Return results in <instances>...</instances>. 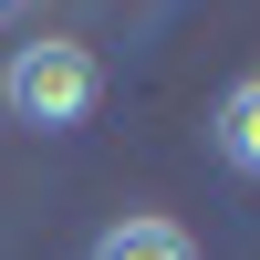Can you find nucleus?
<instances>
[{
	"label": "nucleus",
	"instance_id": "1",
	"mask_svg": "<svg viewBox=\"0 0 260 260\" xmlns=\"http://www.w3.org/2000/svg\"><path fill=\"white\" fill-rule=\"evenodd\" d=\"M94 94H104L94 42L42 31V42H11V62H0V115L31 125V136H73V125L94 115Z\"/></svg>",
	"mask_w": 260,
	"mask_h": 260
},
{
	"label": "nucleus",
	"instance_id": "2",
	"mask_svg": "<svg viewBox=\"0 0 260 260\" xmlns=\"http://www.w3.org/2000/svg\"><path fill=\"white\" fill-rule=\"evenodd\" d=\"M83 260H198V240H187V219H156V208H125L115 229H104Z\"/></svg>",
	"mask_w": 260,
	"mask_h": 260
},
{
	"label": "nucleus",
	"instance_id": "3",
	"mask_svg": "<svg viewBox=\"0 0 260 260\" xmlns=\"http://www.w3.org/2000/svg\"><path fill=\"white\" fill-rule=\"evenodd\" d=\"M208 146H219L240 177H260V73H240L219 94V115H208Z\"/></svg>",
	"mask_w": 260,
	"mask_h": 260
},
{
	"label": "nucleus",
	"instance_id": "4",
	"mask_svg": "<svg viewBox=\"0 0 260 260\" xmlns=\"http://www.w3.org/2000/svg\"><path fill=\"white\" fill-rule=\"evenodd\" d=\"M0 11H11V0H0Z\"/></svg>",
	"mask_w": 260,
	"mask_h": 260
}]
</instances>
